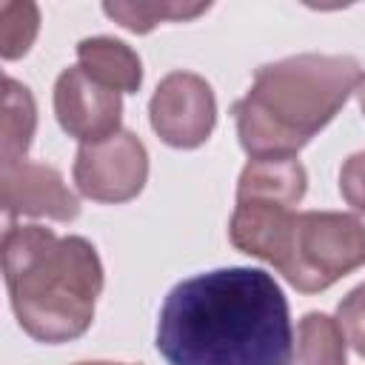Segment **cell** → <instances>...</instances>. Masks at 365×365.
I'll use <instances>...</instances> for the list:
<instances>
[{
    "instance_id": "1",
    "label": "cell",
    "mask_w": 365,
    "mask_h": 365,
    "mask_svg": "<svg viewBox=\"0 0 365 365\" xmlns=\"http://www.w3.org/2000/svg\"><path fill=\"white\" fill-rule=\"evenodd\" d=\"M157 351L168 365H291L288 299L259 268L197 274L168 291Z\"/></svg>"
},
{
    "instance_id": "2",
    "label": "cell",
    "mask_w": 365,
    "mask_h": 365,
    "mask_svg": "<svg viewBox=\"0 0 365 365\" xmlns=\"http://www.w3.org/2000/svg\"><path fill=\"white\" fill-rule=\"evenodd\" d=\"M3 274L20 328L37 342H68L94 319L103 265L83 237H57L43 225H9Z\"/></svg>"
},
{
    "instance_id": "3",
    "label": "cell",
    "mask_w": 365,
    "mask_h": 365,
    "mask_svg": "<svg viewBox=\"0 0 365 365\" xmlns=\"http://www.w3.org/2000/svg\"><path fill=\"white\" fill-rule=\"evenodd\" d=\"M362 80L359 63L345 54H297L257 68L234 120L251 160L297 157L325 128Z\"/></svg>"
},
{
    "instance_id": "4",
    "label": "cell",
    "mask_w": 365,
    "mask_h": 365,
    "mask_svg": "<svg viewBox=\"0 0 365 365\" xmlns=\"http://www.w3.org/2000/svg\"><path fill=\"white\" fill-rule=\"evenodd\" d=\"M365 265V225L342 211H302L294 217L285 251L274 265L297 291H325Z\"/></svg>"
},
{
    "instance_id": "5",
    "label": "cell",
    "mask_w": 365,
    "mask_h": 365,
    "mask_svg": "<svg viewBox=\"0 0 365 365\" xmlns=\"http://www.w3.org/2000/svg\"><path fill=\"white\" fill-rule=\"evenodd\" d=\"M148 177L145 145L131 131L91 145H80L74 160V182L80 194L97 202H125L137 197Z\"/></svg>"
},
{
    "instance_id": "6",
    "label": "cell",
    "mask_w": 365,
    "mask_h": 365,
    "mask_svg": "<svg viewBox=\"0 0 365 365\" xmlns=\"http://www.w3.org/2000/svg\"><path fill=\"white\" fill-rule=\"evenodd\" d=\"M217 120L211 86L194 71H171L151 97V128L174 148H197Z\"/></svg>"
},
{
    "instance_id": "7",
    "label": "cell",
    "mask_w": 365,
    "mask_h": 365,
    "mask_svg": "<svg viewBox=\"0 0 365 365\" xmlns=\"http://www.w3.org/2000/svg\"><path fill=\"white\" fill-rule=\"evenodd\" d=\"M54 114L68 137L91 145L120 131L123 100L120 91L103 86L80 66H71L54 83Z\"/></svg>"
},
{
    "instance_id": "8",
    "label": "cell",
    "mask_w": 365,
    "mask_h": 365,
    "mask_svg": "<svg viewBox=\"0 0 365 365\" xmlns=\"http://www.w3.org/2000/svg\"><path fill=\"white\" fill-rule=\"evenodd\" d=\"M0 191L3 211L9 217L29 214L68 222L80 214V202L66 188L60 171L43 163L20 160L14 165H6L0 174Z\"/></svg>"
},
{
    "instance_id": "9",
    "label": "cell",
    "mask_w": 365,
    "mask_h": 365,
    "mask_svg": "<svg viewBox=\"0 0 365 365\" xmlns=\"http://www.w3.org/2000/svg\"><path fill=\"white\" fill-rule=\"evenodd\" d=\"M305 168L297 157H259L251 160L237 185V200H271L294 208L305 194Z\"/></svg>"
},
{
    "instance_id": "10",
    "label": "cell",
    "mask_w": 365,
    "mask_h": 365,
    "mask_svg": "<svg viewBox=\"0 0 365 365\" xmlns=\"http://www.w3.org/2000/svg\"><path fill=\"white\" fill-rule=\"evenodd\" d=\"M77 66L114 91H137L143 83L140 57L114 37H88L77 46Z\"/></svg>"
},
{
    "instance_id": "11",
    "label": "cell",
    "mask_w": 365,
    "mask_h": 365,
    "mask_svg": "<svg viewBox=\"0 0 365 365\" xmlns=\"http://www.w3.org/2000/svg\"><path fill=\"white\" fill-rule=\"evenodd\" d=\"M34 125H37V111L29 88L6 77L3 80V137H0L3 168L23 160V154L31 145Z\"/></svg>"
},
{
    "instance_id": "12",
    "label": "cell",
    "mask_w": 365,
    "mask_h": 365,
    "mask_svg": "<svg viewBox=\"0 0 365 365\" xmlns=\"http://www.w3.org/2000/svg\"><path fill=\"white\" fill-rule=\"evenodd\" d=\"M345 334L328 314H305L297 328V354L291 365H345Z\"/></svg>"
},
{
    "instance_id": "13",
    "label": "cell",
    "mask_w": 365,
    "mask_h": 365,
    "mask_svg": "<svg viewBox=\"0 0 365 365\" xmlns=\"http://www.w3.org/2000/svg\"><path fill=\"white\" fill-rule=\"evenodd\" d=\"M208 9V3H197V6H182V3H106L103 11L108 17H114L120 26H125L128 31L145 34L151 31L157 23L165 20H191L197 14H202Z\"/></svg>"
},
{
    "instance_id": "14",
    "label": "cell",
    "mask_w": 365,
    "mask_h": 365,
    "mask_svg": "<svg viewBox=\"0 0 365 365\" xmlns=\"http://www.w3.org/2000/svg\"><path fill=\"white\" fill-rule=\"evenodd\" d=\"M40 14L34 3H0V51L6 60L23 57L37 37Z\"/></svg>"
},
{
    "instance_id": "15",
    "label": "cell",
    "mask_w": 365,
    "mask_h": 365,
    "mask_svg": "<svg viewBox=\"0 0 365 365\" xmlns=\"http://www.w3.org/2000/svg\"><path fill=\"white\" fill-rule=\"evenodd\" d=\"M336 322L359 356H365V285H356L336 308Z\"/></svg>"
},
{
    "instance_id": "16",
    "label": "cell",
    "mask_w": 365,
    "mask_h": 365,
    "mask_svg": "<svg viewBox=\"0 0 365 365\" xmlns=\"http://www.w3.org/2000/svg\"><path fill=\"white\" fill-rule=\"evenodd\" d=\"M339 191L348 205H354L359 214H365V151L345 160L339 171Z\"/></svg>"
},
{
    "instance_id": "17",
    "label": "cell",
    "mask_w": 365,
    "mask_h": 365,
    "mask_svg": "<svg viewBox=\"0 0 365 365\" xmlns=\"http://www.w3.org/2000/svg\"><path fill=\"white\" fill-rule=\"evenodd\" d=\"M356 97H359V108H362V114H365V77H362L359 86H356Z\"/></svg>"
},
{
    "instance_id": "18",
    "label": "cell",
    "mask_w": 365,
    "mask_h": 365,
    "mask_svg": "<svg viewBox=\"0 0 365 365\" xmlns=\"http://www.w3.org/2000/svg\"><path fill=\"white\" fill-rule=\"evenodd\" d=\"M77 365H128V362H77Z\"/></svg>"
}]
</instances>
